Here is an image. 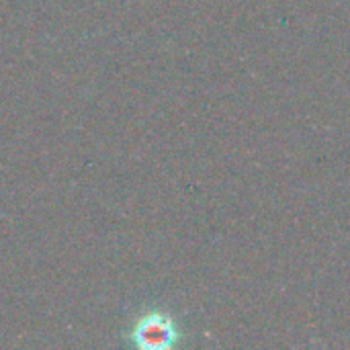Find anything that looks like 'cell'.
<instances>
[{"mask_svg":"<svg viewBox=\"0 0 350 350\" xmlns=\"http://www.w3.org/2000/svg\"><path fill=\"white\" fill-rule=\"evenodd\" d=\"M180 330L176 322L160 312H150L139 318L131 330V340L139 349H170L178 342Z\"/></svg>","mask_w":350,"mask_h":350,"instance_id":"obj_1","label":"cell"}]
</instances>
